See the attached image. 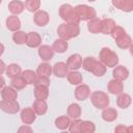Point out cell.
I'll return each mask as SVG.
<instances>
[{
    "instance_id": "31",
    "label": "cell",
    "mask_w": 133,
    "mask_h": 133,
    "mask_svg": "<svg viewBox=\"0 0 133 133\" xmlns=\"http://www.w3.org/2000/svg\"><path fill=\"white\" fill-rule=\"evenodd\" d=\"M106 71H107L106 65L103 64L100 60H96L95 65H94V68H92L90 73H92L96 77H103L106 74Z\"/></svg>"
},
{
    "instance_id": "12",
    "label": "cell",
    "mask_w": 133,
    "mask_h": 133,
    "mask_svg": "<svg viewBox=\"0 0 133 133\" xmlns=\"http://www.w3.org/2000/svg\"><path fill=\"white\" fill-rule=\"evenodd\" d=\"M37 54L38 56L42 58V60L44 61H49L53 58L54 56V51L52 49V47H50L49 45H41L38 47L37 50Z\"/></svg>"
},
{
    "instance_id": "43",
    "label": "cell",
    "mask_w": 133,
    "mask_h": 133,
    "mask_svg": "<svg viewBox=\"0 0 133 133\" xmlns=\"http://www.w3.org/2000/svg\"><path fill=\"white\" fill-rule=\"evenodd\" d=\"M132 129H133V127L127 128L125 125H118V126L115 127L114 132H115V133H129V132L132 131Z\"/></svg>"
},
{
    "instance_id": "23",
    "label": "cell",
    "mask_w": 133,
    "mask_h": 133,
    "mask_svg": "<svg viewBox=\"0 0 133 133\" xmlns=\"http://www.w3.org/2000/svg\"><path fill=\"white\" fill-rule=\"evenodd\" d=\"M131 102H132V98L130 95L128 94H119L117 95V98H116V105L122 108V109H126L128 108L130 105H131Z\"/></svg>"
},
{
    "instance_id": "3",
    "label": "cell",
    "mask_w": 133,
    "mask_h": 133,
    "mask_svg": "<svg viewBox=\"0 0 133 133\" xmlns=\"http://www.w3.org/2000/svg\"><path fill=\"white\" fill-rule=\"evenodd\" d=\"M59 17L65 22V23H77L79 24L80 19L75 10V7H73L71 4L64 3L59 7Z\"/></svg>"
},
{
    "instance_id": "6",
    "label": "cell",
    "mask_w": 133,
    "mask_h": 133,
    "mask_svg": "<svg viewBox=\"0 0 133 133\" xmlns=\"http://www.w3.org/2000/svg\"><path fill=\"white\" fill-rule=\"evenodd\" d=\"M0 109L8 114H16L20 110V104L15 101H7V100H2L0 102Z\"/></svg>"
},
{
    "instance_id": "37",
    "label": "cell",
    "mask_w": 133,
    "mask_h": 133,
    "mask_svg": "<svg viewBox=\"0 0 133 133\" xmlns=\"http://www.w3.org/2000/svg\"><path fill=\"white\" fill-rule=\"evenodd\" d=\"M25 8L30 12H35L39 9L41 6V0H25L24 3Z\"/></svg>"
},
{
    "instance_id": "44",
    "label": "cell",
    "mask_w": 133,
    "mask_h": 133,
    "mask_svg": "<svg viewBox=\"0 0 133 133\" xmlns=\"http://www.w3.org/2000/svg\"><path fill=\"white\" fill-rule=\"evenodd\" d=\"M18 131H19V132H29V133H31V132H32V129L29 127V125H25V126L20 127V128L18 129Z\"/></svg>"
},
{
    "instance_id": "15",
    "label": "cell",
    "mask_w": 133,
    "mask_h": 133,
    "mask_svg": "<svg viewBox=\"0 0 133 133\" xmlns=\"http://www.w3.org/2000/svg\"><path fill=\"white\" fill-rule=\"evenodd\" d=\"M5 25L6 28L9 31H18L21 28V21L19 19V17H17L16 15H11L9 17H7V19L5 20Z\"/></svg>"
},
{
    "instance_id": "8",
    "label": "cell",
    "mask_w": 133,
    "mask_h": 133,
    "mask_svg": "<svg viewBox=\"0 0 133 133\" xmlns=\"http://www.w3.org/2000/svg\"><path fill=\"white\" fill-rule=\"evenodd\" d=\"M20 116H21V121L25 125H31L36 119V113L32 109V107L31 108L30 107H26V108L22 109L21 113H20Z\"/></svg>"
},
{
    "instance_id": "38",
    "label": "cell",
    "mask_w": 133,
    "mask_h": 133,
    "mask_svg": "<svg viewBox=\"0 0 133 133\" xmlns=\"http://www.w3.org/2000/svg\"><path fill=\"white\" fill-rule=\"evenodd\" d=\"M96 131V126L90 121H82L80 126L81 133H94Z\"/></svg>"
},
{
    "instance_id": "35",
    "label": "cell",
    "mask_w": 133,
    "mask_h": 133,
    "mask_svg": "<svg viewBox=\"0 0 133 133\" xmlns=\"http://www.w3.org/2000/svg\"><path fill=\"white\" fill-rule=\"evenodd\" d=\"M10 84H11V86H12L15 89H17V90L23 89V88H25V86L27 85L26 81L24 80V78H23L21 75H19V76H16V77L11 78Z\"/></svg>"
},
{
    "instance_id": "33",
    "label": "cell",
    "mask_w": 133,
    "mask_h": 133,
    "mask_svg": "<svg viewBox=\"0 0 133 133\" xmlns=\"http://www.w3.org/2000/svg\"><path fill=\"white\" fill-rule=\"evenodd\" d=\"M21 76L24 78V80L26 81V83L27 84H30V85L34 84L35 81H36V79H37L36 72H34L32 70H25L24 72L21 73Z\"/></svg>"
},
{
    "instance_id": "5",
    "label": "cell",
    "mask_w": 133,
    "mask_h": 133,
    "mask_svg": "<svg viewBox=\"0 0 133 133\" xmlns=\"http://www.w3.org/2000/svg\"><path fill=\"white\" fill-rule=\"evenodd\" d=\"M75 10L80 19V21H89L94 18H96L97 12L96 9L91 6L85 5V4H79L75 6Z\"/></svg>"
},
{
    "instance_id": "29",
    "label": "cell",
    "mask_w": 133,
    "mask_h": 133,
    "mask_svg": "<svg viewBox=\"0 0 133 133\" xmlns=\"http://www.w3.org/2000/svg\"><path fill=\"white\" fill-rule=\"evenodd\" d=\"M87 29L90 33L97 34L101 31V20L99 18H94L88 21L87 23Z\"/></svg>"
},
{
    "instance_id": "36",
    "label": "cell",
    "mask_w": 133,
    "mask_h": 133,
    "mask_svg": "<svg viewBox=\"0 0 133 133\" xmlns=\"http://www.w3.org/2000/svg\"><path fill=\"white\" fill-rule=\"evenodd\" d=\"M26 39H27V33L21 30L15 31L12 34V41L15 42V44L17 45H24L26 44Z\"/></svg>"
},
{
    "instance_id": "20",
    "label": "cell",
    "mask_w": 133,
    "mask_h": 133,
    "mask_svg": "<svg viewBox=\"0 0 133 133\" xmlns=\"http://www.w3.org/2000/svg\"><path fill=\"white\" fill-rule=\"evenodd\" d=\"M1 97L2 100L15 101L18 98V91L12 86H4L1 90Z\"/></svg>"
},
{
    "instance_id": "9",
    "label": "cell",
    "mask_w": 133,
    "mask_h": 133,
    "mask_svg": "<svg viewBox=\"0 0 133 133\" xmlns=\"http://www.w3.org/2000/svg\"><path fill=\"white\" fill-rule=\"evenodd\" d=\"M89 95H90V88L86 84H79L74 90V96L78 101L86 100L89 97Z\"/></svg>"
},
{
    "instance_id": "22",
    "label": "cell",
    "mask_w": 133,
    "mask_h": 133,
    "mask_svg": "<svg viewBox=\"0 0 133 133\" xmlns=\"http://www.w3.org/2000/svg\"><path fill=\"white\" fill-rule=\"evenodd\" d=\"M32 109L36 115H44L48 111V104L46 100H35L32 104Z\"/></svg>"
},
{
    "instance_id": "46",
    "label": "cell",
    "mask_w": 133,
    "mask_h": 133,
    "mask_svg": "<svg viewBox=\"0 0 133 133\" xmlns=\"http://www.w3.org/2000/svg\"><path fill=\"white\" fill-rule=\"evenodd\" d=\"M4 85H5V80H4V78L0 75V89H2V88L4 87Z\"/></svg>"
},
{
    "instance_id": "1",
    "label": "cell",
    "mask_w": 133,
    "mask_h": 133,
    "mask_svg": "<svg viewBox=\"0 0 133 133\" xmlns=\"http://www.w3.org/2000/svg\"><path fill=\"white\" fill-rule=\"evenodd\" d=\"M79 33H80V27L77 23H62L57 28L58 36L65 41L78 36Z\"/></svg>"
},
{
    "instance_id": "17",
    "label": "cell",
    "mask_w": 133,
    "mask_h": 133,
    "mask_svg": "<svg viewBox=\"0 0 133 133\" xmlns=\"http://www.w3.org/2000/svg\"><path fill=\"white\" fill-rule=\"evenodd\" d=\"M116 26V23L111 18H105L101 20V31L100 33L103 34H110L112 29Z\"/></svg>"
},
{
    "instance_id": "47",
    "label": "cell",
    "mask_w": 133,
    "mask_h": 133,
    "mask_svg": "<svg viewBox=\"0 0 133 133\" xmlns=\"http://www.w3.org/2000/svg\"><path fill=\"white\" fill-rule=\"evenodd\" d=\"M4 50H5V48H4V45L2 44V43H0V56L4 53Z\"/></svg>"
},
{
    "instance_id": "49",
    "label": "cell",
    "mask_w": 133,
    "mask_h": 133,
    "mask_svg": "<svg viewBox=\"0 0 133 133\" xmlns=\"http://www.w3.org/2000/svg\"><path fill=\"white\" fill-rule=\"evenodd\" d=\"M1 3H2V0H0V4H1Z\"/></svg>"
},
{
    "instance_id": "45",
    "label": "cell",
    "mask_w": 133,
    "mask_h": 133,
    "mask_svg": "<svg viewBox=\"0 0 133 133\" xmlns=\"http://www.w3.org/2000/svg\"><path fill=\"white\" fill-rule=\"evenodd\" d=\"M5 69H6V65H5L4 61L0 59V75H2L5 72Z\"/></svg>"
},
{
    "instance_id": "42",
    "label": "cell",
    "mask_w": 133,
    "mask_h": 133,
    "mask_svg": "<svg viewBox=\"0 0 133 133\" xmlns=\"http://www.w3.org/2000/svg\"><path fill=\"white\" fill-rule=\"evenodd\" d=\"M34 85H43V86H50V78L45 76H37V79L34 83Z\"/></svg>"
},
{
    "instance_id": "10",
    "label": "cell",
    "mask_w": 133,
    "mask_h": 133,
    "mask_svg": "<svg viewBox=\"0 0 133 133\" xmlns=\"http://www.w3.org/2000/svg\"><path fill=\"white\" fill-rule=\"evenodd\" d=\"M107 90L111 95H119L124 91V84L123 81H119L117 79H111L107 83Z\"/></svg>"
},
{
    "instance_id": "2",
    "label": "cell",
    "mask_w": 133,
    "mask_h": 133,
    "mask_svg": "<svg viewBox=\"0 0 133 133\" xmlns=\"http://www.w3.org/2000/svg\"><path fill=\"white\" fill-rule=\"evenodd\" d=\"M100 61L106 65V68H114L118 64V56L111 49L104 47L99 52Z\"/></svg>"
},
{
    "instance_id": "41",
    "label": "cell",
    "mask_w": 133,
    "mask_h": 133,
    "mask_svg": "<svg viewBox=\"0 0 133 133\" xmlns=\"http://www.w3.org/2000/svg\"><path fill=\"white\" fill-rule=\"evenodd\" d=\"M124 33H126V30L122 27V26H115L113 29H112V31L110 32V35L112 36V38H117V37H119L121 35H123Z\"/></svg>"
},
{
    "instance_id": "32",
    "label": "cell",
    "mask_w": 133,
    "mask_h": 133,
    "mask_svg": "<svg viewBox=\"0 0 133 133\" xmlns=\"http://www.w3.org/2000/svg\"><path fill=\"white\" fill-rule=\"evenodd\" d=\"M36 74H37V76L50 77L51 74H52V66L47 62L39 63L37 69H36Z\"/></svg>"
},
{
    "instance_id": "21",
    "label": "cell",
    "mask_w": 133,
    "mask_h": 133,
    "mask_svg": "<svg viewBox=\"0 0 133 133\" xmlns=\"http://www.w3.org/2000/svg\"><path fill=\"white\" fill-rule=\"evenodd\" d=\"M115 44L118 48L121 49H129V48H132V38L130 35L126 33H124L123 35H121L119 37L115 38Z\"/></svg>"
},
{
    "instance_id": "27",
    "label": "cell",
    "mask_w": 133,
    "mask_h": 133,
    "mask_svg": "<svg viewBox=\"0 0 133 133\" xmlns=\"http://www.w3.org/2000/svg\"><path fill=\"white\" fill-rule=\"evenodd\" d=\"M66 78L69 83H71L72 85H79L82 83V80H83L81 73L78 71H70L66 75Z\"/></svg>"
},
{
    "instance_id": "26",
    "label": "cell",
    "mask_w": 133,
    "mask_h": 133,
    "mask_svg": "<svg viewBox=\"0 0 133 133\" xmlns=\"http://www.w3.org/2000/svg\"><path fill=\"white\" fill-rule=\"evenodd\" d=\"M48 97H49V87L43 85H35L34 98L36 100H47Z\"/></svg>"
},
{
    "instance_id": "11",
    "label": "cell",
    "mask_w": 133,
    "mask_h": 133,
    "mask_svg": "<svg viewBox=\"0 0 133 133\" xmlns=\"http://www.w3.org/2000/svg\"><path fill=\"white\" fill-rule=\"evenodd\" d=\"M42 45V37L41 35L35 32L31 31L27 33V39H26V46L29 48H38Z\"/></svg>"
},
{
    "instance_id": "24",
    "label": "cell",
    "mask_w": 133,
    "mask_h": 133,
    "mask_svg": "<svg viewBox=\"0 0 133 133\" xmlns=\"http://www.w3.org/2000/svg\"><path fill=\"white\" fill-rule=\"evenodd\" d=\"M25 6H24V3L20 0H12L8 3V10L12 14V15H20L23 12Z\"/></svg>"
},
{
    "instance_id": "14",
    "label": "cell",
    "mask_w": 133,
    "mask_h": 133,
    "mask_svg": "<svg viewBox=\"0 0 133 133\" xmlns=\"http://www.w3.org/2000/svg\"><path fill=\"white\" fill-rule=\"evenodd\" d=\"M112 5L125 12H130L133 10V0H111Z\"/></svg>"
},
{
    "instance_id": "16",
    "label": "cell",
    "mask_w": 133,
    "mask_h": 133,
    "mask_svg": "<svg viewBox=\"0 0 133 133\" xmlns=\"http://www.w3.org/2000/svg\"><path fill=\"white\" fill-rule=\"evenodd\" d=\"M52 73L58 77V78H64L66 77L68 73H69V69L66 66V63L65 62H62V61H59V62H56L53 68H52Z\"/></svg>"
},
{
    "instance_id": "13",
    "label": "cell",
    "mask_w": 133,
    "mask_h": 133,
    "mask_svg": "<svg viewBox=\"0 0 133 133\" xmlns=\"http://www.w3.org/2000/svg\"><path fill=\"white\" fill-rule=\"evenodd\" d=\"M81 62H82V57L80 54L78 53H75V54H72L68 60H66V66L69 70L71 71H77L78 69L81 68Z\"/></svg>"
},
{
    "instance_id": "28",
    "label": "cell",
    "mask_w": 133,
    "mask_h": 133,
    "mask_svg": "<svg viewBox=\"0 0 133 133\" xmlns=\"http://www.w3.org/2000/svg\"><path fill=\"white\" fill-rule=\"evenodd\" d=\"M68 116L70 118L76 119V118H80L81 116V107L79 104L77 103H72L69 105L68 107Z\"/></svg>"
},
{
    "instance_id": "48",
    "label": "cell",
    "mask_w": 133,
    "mask_h": 133,
    "mask_svg": "<svg viewBox=\"0 0 133 133\" xmlns=\"http://www.w3.org/2000/svg\"><path fill=\"white\" fill-rule=\"evenodd\" d=\"M87 1H89V2H95L96 0H87Z\"/></svg>"
},
{
    "instance_id": "18",
    "label": "cell",
    "mask_w": 133,
    "mask_h": 133,
    "mask_svg": "<svg viewBox=\"0 0 133 133\" xmlns=\"http://www.w3.org/2000/svg\"><path fill=\"white\" fill-rule=\"evenodd\" d=\"M112 76L114 79L124 81L129 77V71L124 65H115L113 69V72H112Z\"/></svg>"
},
{
    "instance_id": "4",
    "label": "cell",
    "mask_w": 133,
    "mask_h": 133,
    "mask_svg": "<svg viewBox=\"0 0 133 133\" xmlns=\"http://www.w3.org/2000/svg\"><path fill=\"white\" fill-rule=\"evenodd\" d=\"M89 98H90V102L91 104L98 108V109H104L106 108L109 103H110V99L108 97V95L102 90H96V91H92L90 95H89Z\"/></svg>"
},
{
    "instance_id": "34",
    "label": "cell",
    "mask_w": 133,
    "mask_h": 133,
    "mask_svg": "<svg viewBox=\"0 0 133 133\" xmlns=\"http://www.w3.org/2000/svg\"><path fill=\"white\" fill-rule=\"evenodd\" d=\"M71 119L66 115H60L55 119V127L59 130H66L70 126Z\"/></svg>"
},
{
    "instance_id": "19",
    "label": "cell",
    "mask_w": 133,
    "mask_h": 133,
    "mask_svg": "<svg viewBox=\"0 0 133 133\" xmlns=\"http://www.w3.org/2000/svg\"><path fill=\"white\" fill-rule=\"evenodd\" d=\"M102 110L103 111H102L101 116H102L103 121L108 122V123H111V122H114L117 118L118 113H117V111H116L115 108H112V107H108L107 106L106 108H104Z\"/></svg>"
},
{
    "instance_id": "25",
    "label": "cell",
    "mask_w": 133,
    "mask_h": 133,
    "mask_svg": "<svg viewBox=\"0 0 133 133\" xmlns=\"http://www.w3.org/2000/svg\"><path fill=\"white\" fill-rule=\"evenodd\" d=\"M68 41L63 39V38H57L53 42V45H52V49L54 52L56 53H64L66 50H68Z\"/></svg>"
},
{
    "instance_id": "39",
    "label": "cell",
    "mask_w": 133,
    "mask_h": 133,
    "mask_svg": "<svg viewBox=\"0 0 133 133\" xmlns=\"http://www.w3.org/2000/svg\"><path fill=\"white\" fill-rule=\"evenodd\" d=\"M96 59L91 56H87L85 58H82V62H81V68L86 71V72H91L94 65H95Z\"/></svg>"
},
{
    "instance_id": "30",
    "label": "cell",
    "mask_w": 133,
    "mask_h": 133,
    "mask_svg": "<svg viewBox=\"0 0 133 133\" xmlns=\"http://www.w3.org/2000/svg\"><path fill=\"white\" fill-rule=\"evenodd\" d=\"M5 73H6L7 77L14 78V77H16V76L21 75L22 69H21V66H20L19 64H17V63H10V64H8V65L6 66Z\"/></svg>"
},
{
    "instance_id": "40",
    "label": "cell",
    "mask_w": 133,
    "mask_h": 133,
    "mask_svg": "<svg viewBox=\"0 0 133 133\" xmlns=\"http://www.w3.org/2000/svg\"><path fill=\"white\" fill-rule=\"evenodd\" d=\"M81 119L80 118H76V119H73V122L70 123V126H69V131L72 132V133H80V126H81Z\"/></svg>"
},
{
    "instance_id": "7",
    "label": "cell",
    "mask_w": 133,
    "mask_h": 133,
    "mask_svg": "<svg viewBox=\"0 0 133 133\" xmlns=\"http://www.w3.org/2000/svg\"><path fill=\"white\" fill-rule=\"evenodd\" d=\"M50 21V16L47 11L38 9L37 11L34 12L33 15V22L36 26L38 27H44L46 26Z\"/></svg>"
}]
</instances>
